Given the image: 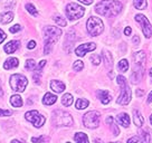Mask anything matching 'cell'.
Returning a JSON list of instances; mask_svg holds the SVG:
<instances>
[{"label":"cell","instance_id":"1","mask_svg":"<svg viewBox=\"0 0 152 143\" xmlns=\"http://www.w3.org/2000/svg\"><path fill=\"white\" fill-rule=\"evenodd\" d=\"M122 8L123 6L118 0H103L95 6V11L105 17H114L121 12Z\"/></svg>","mask_w":152,"mask_h":143},{"label":"cell","instance_id":"2","mask_svg":"<svg viewBox=\"0 0 152 143\" xmlns=\"http://www.w3.org/2000/svg\"><path fill=\"white\" fill-rule=\"evenodd\" d=\"M44 42H45V46H44V54L48 55L52 52L53 45L56 43L58 38L62 35V29L58 27H54V26H47L44 29Z\"/></svg>","mask_w":152,"mask_h":143},{"label":"cell","instance_id":"3","mask_svg":"<svg viewBox=\"0 0 152 143\" xmlns=\"http://www.w3.org/2000/svg\"><path fill=\"white\" fill-rule=\"evenodd\" d=\"M116 81H118V84L121 86V94H120L119 98H118V104L121 105H128L131 101V90L129 87L128 83H126V80L125 77L122 76V75H119L116 77Z\"/></svg>","mask_w":152,"mask_h":143},{"label":"cell","instance_id":"4","mask_svg":"<svg viewBox=\"0 0 152 143\" xmlns=\"http://www.w3.org/2000/svg\"><path fill=\"white\" fill-rule=\"evenodd\" d=\"M52 122L55 126H72L73 117L65 111L56 110L52 114Z\"/></svg>","mask_w":152,"mask_h":143},{"label":"cell","instance_id":"5","mask_svg":"<svg viewBox=\"0 0 152 143\" xmlns=\"http://www.w3.org/2000/svg\"><path fill=\"white\" fill-rule=\"evenodd\" d=\"M86 28L91 36H99L104 30V24L97 17H90L86 23Z\"/></svg>","mask_w":152,"mask_h":143},{"label":"cell","instance_id":"6","mask_svg":"<svg viewBox=\"0 0 152 143\" xmlns=\"http://www.w3.org/2000/svg\"><path fill=\"white\" fill-rule=\"evenodd\" d=\"M27 84H28L27 77H25L21 74H14L10 77V86L15 92H19V93L24 92Z\"/></svg>","mask_w":152,"mask_h":143},{"label":"cell","instance_id":"7","mask_svg":"<svg viewBox=\"0 0 152 143\" xmlns=\"http://www.w3.org/2000/svg\"><path fill=\"white\" fill-rule=\"evenodd\" d=\"M101 114L97 111H90L83 116V123L85 128L88 129H95L100 124Z\"/></svg>","mask_w":152,"mask_h":143},{"label":"cell","instance_id":"8","mask_svg":"<svg viewBox=\"0 0 152 143\" xmlns=\"http://www.w3.org/2000/svg\"><path fill=\"white\" fill-rule=\"evenodd\" d=\"M85 14V9L82 7V6L77 5V4H74V2H71L68 4L66 7V15L67 18L69 20H76L82 18Z\"/></svg>","mask_w":152,"mask_h":143},{"label":"cell","instance_id":"9","mask_svg":"<svg viewBox=\"0 0 152 143\" xmlns=\"http://www.w3.org/2000/svg\"><path fill=\"white\" fill-rule=\"evenodd\" d=\"M25 117L27 121H29L30 123H33L36 128H42L45 123V116H43L42 114H39L37 111H29L25 114Z\"/></svg>","mask_w":152,"mask_h":143},{"label":"cell","instance_id":"10","mask_svg":"<svg viewBox=\"0 0 152 143\" xmlns=\"http://www.w3.org/2000/svg\"><path fill=\"white\" fill-rule=\"evenodd\" d=\"M135 20L141 25V28H142L144 36L147 38H150L152 36V26L149 23V20L145 18V16H143V15H137L135 16Z\"/></svg>","mask_w":152,"mask_h":143},{"label":"cell","instance_id":"11","mask_svg":"<svg viewBox=\"0 0 152 143\" xmlns=\"http://www.w3.org/2000/svg\"><path fill=\"white\" fill-rule=\"evenodd\" d=\"M96 48V45L94 43H88V44H83V45H80L78 47L75 49V53L77 56L80 57H83L86 53L92 52Z\"/></svg>","mask_w":152,"mask_h":143},{"label":"cell","instance_id":"12","mask_svg":"<svg viewBox=\"0 0 152 143\" xmlns=\"http://www.w3.org/2000/svg\"><path fill=\"white\" fill-rule=\"evenodd\" d=\"M145 59H147V55L145 53L141 50V52L135 53L133 55V61H134V66H138V67H143L145 66Z\"/></svg>","mask_w":152,"mask_h":143},{"label":"cell","instance_id":"13","mask_svg":"<svg viewBox=\"0 0 152 143\" xmlns=\"http://www.w3.org/2000/svg\"><path fill=\"white\" fill-rule=\"evenodd\" d=\"M97 97L100 98V101L103 103V104H109L110 102H111V100H112V96H111V94H110L107 91H102V90H100V91H97Z\"/></svg>","mask_w":152,"mask_h":143},{"label":"cell","instance_id":"14","mask_svg":"<svg viewBox=\"0 0 152 143\" xmlns=\"http://www.w3.org/2000/svg\"><path fill=\"white\" fill-rule=\"evenodd\" d=\"M19 45H20V43H19L18 40H11V42H9L6 45L4 49H5V52L7 54H12V53H15L19 48Z\"/></svg>","mask_w":152,"mask_h":143},{"label":"cell","instance_id":"15","mask_svg":"<svg viewBox=\"0 0 152 143\" xmlns=\"http://www.w3.org/2000/svg\"><path fill=\"white\" fill-rule=\"evenodd\" d=\"M50 88L56 93H62L65 90V84L61 81H52L50 82Z\"/></svg>","mask_w":152,"mask_h":143},{"label":"cell","instance_id":"16","mask_svg":"<svg viewBox=\"0 0 152 143\" xmlns=\"http://www.w3.org/2000/svg\"><path fill=\"white\" fill-rule=\"evenodd\" d=\"M18 65H19L18 58L11 57V58H8V59L6 61V63L4 64V68H5V69H12V68L18 67Z\"/></svg>","mask_w":152,"mask_h":143},{"label":"cell","instance_id":"17","mask_svg":"<svg viewBox=\"0 0 152 143\" xmlns=\"http://www.w3.org/2000/svg\"><path fill=\"white\" fill-rule=\"evenodd\" d=\"M116 120H118V122L122 126H124V128H128L129 125H130V116L126 113H121V114H119Z\"/></svg>","mask_w":152,"mask_h":143},{"label":"cell","instance_id":"18","mask_svg":"<svg viewBox=\"0 0 152 143\" xmlns=\"http://www.w3.org/2000/svg\"><path fill=\"white\" fill-rule=\"evenodd\" d=\"M103 59L105 62V66L107 68H112L113 66V57H112V54L109 50H103Z\"/></svg>","mask_w":152,"mask_h":143},{"label":"cell","instance_id":"19","mask_svg":"<svg viewBox=\"0 0 152 143\" xmlns=\"http://www.w3.org/2000/svg\"><path fill=\"white\" fill-rule=\"evenodd\" d=\"M57 101V96L52 93H46L43 97V103L45 105H53Z\"/></svg>","mask_w":152,"mask_h":143},{"label":"cell","instance_id":"20","mask_svg":"<svg viewBox=\"0 0 152 143\" xmlns=\"http://www.w3.org/2000/svg\"><path fill=\"white\" fill-rule=\"evenodd\" d=\"M133 120H134V124H135L137 126H142L143 117L139 111H137V110L133 111Z\"/></svg>","mask_w":152,"mask_h":143},{"label":"cell","instance_id":"21","mask_svg":"<svg viewBox=\"0 0 152 143\" xmlns=\"http://www.w3.org/2000/svg\"><path fill=\"white\" fill-rule=\"evenodd\" d=\"M75 139L76 143H90L88 142V138H87V135L85 133H83V132H78V133L75 134Z\"/></svg>","mask_w":152,"mask_h":143},{"label":"cell","instance_id":"22","mask_svg":"<svg viewBox=\"0 0 152 143\" xmlns=\"http://www.w3.org/2000/svg\"><path fill=\"white\" fill-rule=\"evenodd\" d=\"M14 19V14L12 12H5V14H2L0 16V21L2 23V24H9L11 20Z\"/></svg>","mask_w":152,"mask_h":143},{"label":"cell","instance_id":"23","mask_svg":"<svg viewBox=\"0 0 152 143\" xmlns=\"http://www.w3.org/2000/svg\"><path fill=\"white\" fill-rule=\"evenodd\" d=\"M10 103L15 107H21L23 106V100L19 95H12L10 98Z\"/></svg>","mask_w":152,"mask_h":143},{"label":"cell","instance_id":"24","mask_svg":"<svg viewBox=\"0 0 152 143\" xmlns=\"http://www.w3.org/2000/svg\"><path fill=\"white\" fill-rule=\"evenodd\" d=\"M133 5L137 9L143 10L148 7L147 0H133Z\"/></svg>","mask_w":152,"mask_h":143},{"label":"cell","instance_id":"25","mask_svg":"<svg viewBox=\"0 0 152 143\" xmlns=\"http://www.w3.org/2000/svg\"><path fill=\"white\" fill-rule=\"evenodd\" d=\"M88 101L87 100H84V98H78V100L76 101V109H78V110H84L86 109L87 106H88Z\"/></svg>","mask_w":152,"mask_h":143},{"label":"cell","instance_id":"26","mask_svg":"<svg viewBox=\"0 0 152 143\" xmlns=\"http://www.w3.org/2000/svg\"><path fill=\"white\" fill-rule=\"evenodd\" d=\"M106 123L109 124L110 126L113 129V133H114V135H118L119 134V128L116 126V124H115V122H114V120H113V117H107L106 119Z\"/></svg>","mask_w":152,"mask_h":143},{"label":"cell","instance_id":"27","mask_svg":"<svg viewBox=\"0 0 152 143\" xmlns=\"http://www.w3.org/2000/svg\"><path fill=\"white\" fill-rule=\"evenodd\" d=\"M62 103L63 105H65V106H71L73 104V96L69 94V93H67L65 95L62 97Z\"/></svg>","mask_w":152,"mask_h":143},{"label":"cell","instance_id":"28","mask_svg":"<svg viewBox=\"0 0 152 143\" xmlns=\"http://www.w3.org/2000/svg\"><path fill=\"white\" fill-rule=\"evenodd\" d=\"M118 67H119V71L122 72V73H125V72H128V69H129V63H128V61H126V59H122V61H120Z\"/></svg>","mask_w":152,"mask_h":143},{"label":"cell","instance_id":"29","mask_svg":"<svg viewBox=\"0 0 152 143\" xmlns=\"http://www.w3.org/2000/svg\"><path fill=\"white\" fill-rule=\"evenodd\" d=\"M54 20H55V23H56L58 26H61V27H65L67 25L66 20L64 19L62 16H55V17H54Z\"/></svg>","mask_w":152,"mask_h":143},{"label":"cell","instance_id":"30","mask_svg":"<svg viewBox=\"0 0 152 143\" xmlns=\"http://www.w3.org/2000/svg\"><path fill=\"white\" fill-rule=\"evenodd\" d=\"M25 68H26L27 71H34V69L36 68V62H35L34 59H28V61L26 62Z\"/></svg>","mask_w":152,"mask_h":143},{"label":"cell","instance_id":"31","mask_svg":"<svg viewBox=\"0 0 152 143\" xmlns=\"http://www.w3.org/2000/svg\"><path fill=\"white\" fill-rule=\"evenodd\" d=\"M26 9H27V11H28L29 14L33 15V16H37L38 15L37 9H36L31 4H27V5H26Z\"/></svg>","mask_w":152,"mask_h":143},{"label":"cell","instance_id":"32","mask_svg":"<svg viewBox=\"0 0 152 143\" xmlns=\"http://www.w3.org/2000/svg\"><path fill=\"white\" fill-rule=\"evenodd\" d=\"M83 67H84V64H83V62H81V61H76V62L74 63V65H73V68H74V71H76V72H81L82 69H83Z\"/></svg>","mask_w":152,"mask_h":143},{"label":"cell","instance_id":"33","mask_svg":"<svg viewBox=\"0 0 152 143\" xmlns=\"http://www.w3.org/2000/svg\"><path fill=\"white\" fill-rule=\"evenodd\" d=\"M48 140H49V138H46V136H39V138H33L31 139V141H33L34 143H43V142H47Z\"/></svg>","mask_w":152,"mask_h":143},{"label":"cell","instance_id":"34","mask_svg":"<svg viewBox=\"0 0 152 143\" xmlns=\"http://www.w3.org/2000/svg\"><path fill=\"white\" fill-rule=\"evenodd\" d=\"M128 143H143V141L139 136H132L131 139H129Z\"/></svg>","mask_w":152,"mask_h":143},{"label":"cell","instance_id":"35","mask_svg":"<svg viewBox=\"0 0 152 143\" xmlns=\"http://www.w3.org/2000/svg\"><path fill=\"white\" fill-rule=\"evenodd\" d=\"M10 33H18L19 30H21V27H20V25H15V26H12V27H10Z\"/></svg>","mask_w":152,"mask_h":143},{"label":"cell","instance_id":"36","mask_svg":"<svg viewBox=\"0 0 152 143\" xmlns=\"http://www.w3.org/2000/svg\"><path fill=\"white\" fill-rule=\"evenodd\" d=\"M91 61L93 62V64H95V65H99L101 63V58L100 56H96V55H93L92 57H91Z\"/></svg>","mask_w":152,"mask_h":143},{"label":"cell","instance_id":"37","mask_svg":"<svg viewBox=\"0 0 152 143\" xmlns=\"http://www.w3.org/2000/svg\"><path fill=\"white\" fill-rule=\"evenodd\" d=\"M12 114V112L9 110H2L0 109V116H9V115Z\"/></svg>","mask_w":152,"mask_h":143},{"label":"cell","instance_id":"38","mask_svg":"<svg viewBox=\"0 0 152 143\" xmlns=\"http://www.w3.org/2000/svg\"><path fill=\"white\" fill-rule=\"evenodd\" d=\"M143 136L145 139V143H150L151 141V136H150V134H149V131H143Z\"/></svg>","mask_w":152,"mask_h":143},{"label":"cell","instance_id":"39","mask_svg":"<svg viewBox=\"0 0 152 143\" xmlns=\"http://www.w3.org/2000/svg\"><path fill=\"white\" fill-rule=\"evenodd\" d=\"M45 65H46V61H40V62H39V64H38V67L36 68V69L42 72V69H43V67L45 66Z\"/></svg>","mask_w":152,"mask_h":143},{"label":"cell","instance_id":"40","mask_svg":"<svg viewBox=\"0 0 152 143\" xmlns=\"http://www.w3.org/2000/svg\"><path fill=\"white\" fill-rule=\"evenodd\" d=\"M35 47H36V42L30 40V42L28 43V45H27V48H28V49H34Z\"/></svg>","mask_w":152,"mask_h":143},{"label":"cell","instance_id":"41","mask_svg":"<svg viewBox=\"0 0 152 143\" xmlns=\"http://www.w3.org/2000/svg\"><path fill=\"white\" fill-rule=\"evenodd\" d=\"M6 37H7V36H6V34L4 33V31H2V30H1V29H0V44L2 43V42H4V40H5V39H6Z\"/></svg>","mask_w":152,"mask_h":143},{"label":"cell","instance_id":"42","mask_svg":"<svg viewBox=\"0 0 152 143\" xmlns=\"http://www.w3.org/2000/svg\"><path fill=\"white\" fill-rule=\"evenodd\" d=\"M132 33V29L130 28V27H126V28L124 29V34H125V36H130Z\"/></svg>","mask_w":152,"mask_h":143},{"label":"cell","instance_id":"43","mask_svg":"<svg viewBox=\"0 0 152 143\" xmlns=\"http://www.w3.org/2000/svg\"><path fill=\"white\" fill-rule=\"evenodd\" d=\"M133 43L135 44V45H139V43H140V38H139V36H134V37H133Z\"/></svg>","mask_w":152,"mask_h":143},{"label":"cell","instance_id":"44","mask_svg":"<svg viewBox=\"0 0 152 143\" xmlns=\"http://www.w3.org/2000/svg\"><path fill=\"white\" fill-rule=\"evenodd\" d=\"M78 1H81V2L85 4V5H91L93 2V0H78Z\"/></svg>","mask_w":152,"mask_h":143},{"label":"cell","instance_id":"45","mask_svg":"<svg viewBox=\"0 0 152 143\" xmlns=\"http://www.w3.org/2000/svg\"><path fill=\"white\" fill-rule=\"evenodd\" d=\"M151 102H152V92L148 96V103H151Z\"/></svg>","mask_w":152,"mask_h":143},{"label":"cell","instance_id":"46","mask_svg":"<svg viewBox=\"0 0 152 143\" xmlns=\"http://www.w3.org/2000/svg\"><path fill=\"white\" fill-rule=\"evenodd\" d=\"M137 95H138V96H142L143 95V92L141 91V90H138V91H137Z\"/></svg>","mask_w":152,"mask_h":143},{"label":"cell","instance_id":"47","mask_svg":"<svg viewBox=\"0 0 152 143\" xmlns=\"http://www.w3.org/2000/svg\"><path fill=\"white\" fill-rule=\"evenodd\" d=\"M11 143H23V142H20L18 140H14V141H11Z\"/></svg>","mask_w":152,"mask_h":143},{"label":"cell","instance_id":"48","mask_svg":"<svg viewBox=\"0 0 152 143\" xmlns=\"http://www.w3.org/2000/svg\"><path fill=\"white\" fill-rule=\"evenodd\" d=\"M150 75H151V76H152V68H151V69H150Z\"/></svg>","mask_w":152,"mask_h":143},{"label":"cell","instance_id":"49","mask_svg":"<svg viewBox=\"0 0 152 143\" xmlns=\"http://www.w3.org/2000/svg\"><path fill=\"white\" fill-rule=\"evenodd\" d=\"M150 122H151V124H152V115H151V117H150Z\"/></svg>","mask_w":152,"mask_h":143},{"label":"cell","instance_id":"50","mask_svg":"<svg viewBox=\"0 0 152 143\" xmlns=\"http://www.w3.org/2000/svg\"><path fill=\"white\" fill-rule=\"evenodd\" d=\"M110 143H118V142H110Z\"/></svg>","mask_w":152,"mask_h":143},{"label":"cell","instance_id":"51","mask_svg":"<svg viewBox=\"0 0 152 143\" xmlns=\"http://www.w3.org/2000/svg\"><path fill=\"white\" fill-rule=\"evenodd\" d=\"M0 91H1V85H0Z\"/></svg>","mask_w":152,"mask_h":143},{"label":"cell","instance_id":"52","mask_svg":"<svg viewBox=\"0 0 152 143\" xmlns=\"http://www.w3.org/2000/svg\"><path fill=\"white\" fill-rule=\"evenodd\" d=\"M67 143H69V142H67Z\"/></svg>","mask_w":152,"mask_h":143}]
</instances>
